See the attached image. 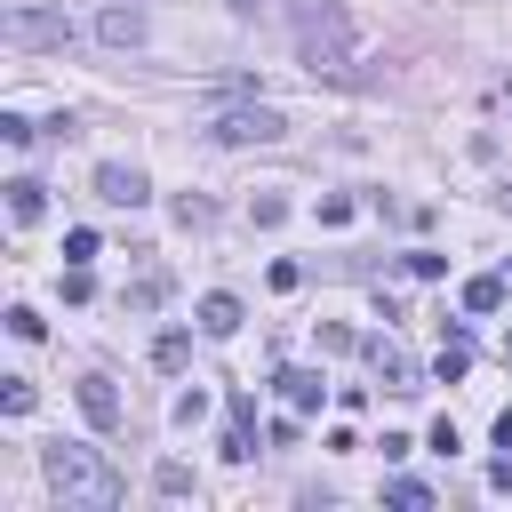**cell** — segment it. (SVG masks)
Segmentation results:
<instances>
[{"mask_svg":"<svg viewBox=\"0 0 512 512\" xmlns=\"http://www.w3.org/2000/svg\"><path fill=\"white\" fill-rule=\"evenodd\" d=\"M224 8H232V16H256V0H224Z\"/></svg>","mask_w":512,"mask_h":512,"instance_id":"4316f807","label":"cell"},{"mask_svg":"<svg viewBox=\"0 0 512 512\" xmlns=\"http://www.w3.org/2000/svg\"><path fill=\"white\" fill-rule=\"evenodd\" d=\"M152 488H160V496H192V464L160 456V464H152Z\"/></svg>","mask_w":512,"mask_h":512,"instance_id":"9a60e30c","label":"cell"},{"mask_svg":"<svg viewBox=\"0 0 512 512\" xmlns=\"http://www.w3.org/2000/svg\"><path fill=\"white\" fill-rule=\"evenodd\" d=\"M408 272H416V280H440V272H448V256H432V248H416V256H408Z\"/></svg>","mask_w":512,"mask_h":512,"instance_id":"cb8c5ba5","label":"cell"},{"mask_svg":"<svg viewBox=\"0 0 512 512\" xmlns=\"http://www.w3.org/2000/svg\"><path fill=\"white\" fill-rule=\"evenodd\" d=\"M208 216H216V208H208V200H192V192H184V200H176V224H184V232H200V224H208Z\"/></svg>","mask_w":512,"mask_h":512,"instance_id":"7402d4cb","label":"cell"},{"mask_svg":"<svg viewBox=\"0 0 512 512\" xmlns=\"http://www.w3.org/2000/svg\"><path fill=\"white\" fill-rule=\"evenodd\" d=\"M88 256H96V232L72 224V232H64V264H88Z\"/></svg>","mask_w":512,"mask_h":512,"instance_id":"d6986e66","label":"cell"},{"mask_svg":"<svg viewBox=\"0 0 512 512\" xmlns=\"http://www.w3.org/2000/svg\"><path fill=\"white\" fill-rule=\"evenodd\" d=\"M160 296H168V280H160V272H152V280H136V288H128V312H152V304H160Z\"/></svg>","mask_w":512,"mask_h":512,"instance_id":"44dd1931","label":"cell"},{"mask_svg":"<svg viewBox=\"0 0 512 512\" xmlns=\"http://www.w3.org/2000/svg\"><path fill=\"white\" fill-rule=\"evenodd\" d=\"M96 200H112V208H144V200H152V184H144V168L104 160V168H96Z\"/></svg>","mask_w":512,"mask_h":512,"instance_id":"8992f818","label":"cell"},{"mask_svg":"<svg viewBox=\"0 0 512 512\" xmlns=\"http://www.w3.org/2000/svg\"><path fill=\"white\" fill-rule=\"evenodd\" d=\"M96 296V280H88V264H64V304H88Z\"/></svg>","mask_w":512,"mask_h":512,"instance_id":"ffe728a7","label":"cell"},{"mask_svg":"<svg viewBox=\"0 0 512 512\" xmlns=\"http://www.w3.org/2000/svg\"><path fill=\"white\" fill-rule=\"evenodd\" d=\"M0 408H8V416H32V384H24V376H0Z\"/></svg>","mask_w":512,"mask_h":512,"instance_id":"e0dca14e","label":"cell"},{"mask_svg":"<svg viewBox=\"0 0 512 512\" xmlns=\"http://www.w3.org/2000/svg\"><path fill=\"white\" fill-rule=\"evenodd\" d=\"M8 328H16V336H24V344H32V336H40V328H48V320H40V312H32V304H16V312H8Z\"/></svg>","mask_w":512,"mask_h":512,"instance_id":"d4e9b609","label":"cell"},{"mask_svg":"<svg viewBox=\"0 0 512 512\" xmlns=\"http://www.w3.org/2000/svg\"><path fill=\"white\" fill-rule=\"evenodd\" d=\"M496 208H504V216H512V184H496Z\"/></svg>","mask_w":512,"mask_h":512,"instance_id":"83f0119b","label":"cell"},{"mask_svg":"<svg viewBox=\"0 0 512 512\" xmlns=\"http://www.w3.org/2000/svg\"><path fill=\"white\" fill-rule=\"evenodd\" d=\"M504 368H512V336H504Z\"/></svg>","mask_w":512,"mask_h":512,"instance_id":"f546056e","label":"cell"},{"mask_svg":"<svg viewBox=\"0 0 512 512\" xmlns=\"http://www.w3.org/2000/svg\"><path fill=\"white\" fill-rule=\"evenodd\" d=\"M144 32H152L144 8H104V16H96V40H104V48H136Z\"/></svg>","mask_w":512,"mask_h":512,"instance_id":"52a82bcc","label":"cell"},{"mask_svg":"<svg viewBox=\"0 0 512 512\" xmlns=\"http://www.w3.org/2000/svg\"><path fill=\"white\" fill-rule=\"evenodd\" d=\"M232 328H240V296H224V288L200 296V336H232Z\"/></svg>","mask_w":512,"mask_h":512,"instance_id":"9c48e42d","label":"cell"},{"mask_svg":"<svg viewBox=\"0 0 512 512\" xmlns=\"http://www.w3.org/2000/svg\"><path fill=\"white\" fill-rule=\"evenodd\" d=\"M0 136H8V144H16V152H24V144H32V136H40V128H32V120H24V112H8V120H0Z\"/></svg>","mask_w":512,"mask_h":512,"instance_id":"603a6c76","label":"cell"},{"mask_svg":"<svg viewBox=\"0 0 512 512\" xmlns=\"http://www.w3.org/2000/svg\"><path fill=\"white\" fill-rule=\"evenodd\" d=\"M496 96H504V112H512V80H504V88H496Z\"/></svg>","mask_w":512,"mask_h":512,"instance_id":"f1b7e54d","label":"cell"},{"mask_svg":"<svg viewBox=\"0 0 512 512\" xmlns=\"http://www.w3.org/2000/svg\"><path fill=\"white\" fill-rule=\"evenodd\" d=\"M80 408H88L96 432H112V424H120V392H112V376H80Z\"/></svg>","mask_w":512,"mask_h":512,"instance_id":"ba28073f","label":"cell"},{"mask_svg":"<svg viewBox=\"0 0 512 512\" xmlns=\"http://www.w3.org/2000/svg\"><path fill=\"white\" fill-rule=\"evenodd\" d=\"M360 352H368V368L384 376V392H416V360H408V344H400V336H384V328H376V336H360Z\"/></svg>","mask_w":512,"mask_h":512,"instance_id":"5b68a950","label":"cell"},{"mask_svg":"<svg viewBox=\"0 0 512 512\" xmlns=\"http://www.w3.org/2000/svg\"><path fill=\"white\" fill-rule=\"evenodd\" d=\"M440 384H464V368H472V344H464V328H448V344H440Z\"/></svg>","mask_w":512,"mask_h":512,"instance_id":"7c38bea8","label":"cell"},{"mask_svg":"<svg viewBox=\"0 0 512 512\" xmlns=\"http://www.w3.org/2000/svg\"><path fill=\"white\" fill-rule=\"evenodd\" d=\"M288 32H296V56L328 80H352V56H360V24L344 0H296L288 8Z\"/></svg>","mask_w":512,"mask_h":512,"instance_id":"7a4b0ae2","label":"cell"},{"mask_svg":"<svg viewBox=\"0 0 512 512\" xmlns=\"http://www.w3.org/2000/svg\"><path fill=\"white\" fill-rule=\"evenodd\" d=\"M248 216H256V224H264V232H272V224H280V216H288V200H280V192H256V200H248Z\"/></svg>","mask_w":512,"mask_h":512,"instance_id":"ac0fdd59","label":"cell"},{"mask_svg":"<svg viewBox=\"0 0 512 512\" xmlns=\"http://www.w3.org/2000/svg\"><path fill=\"white\" fill-rule=\"evenodd\" d=\"M320 392H328V384H320L312 368H280V400H288V408H320Z\"/></svg>","mask_w":512,"mask_h":512,"instance_id":"30bf717a","label":"cell"},{"mask_svg":"<svg viewBox=\"0 0 512 512\" xmlns=\"http://www.w3.org/2000/svg\"><path fill=\"white\" fill-rule=\"evenodd\" d=\"M384 504H408V512H424V504H432V488H424V480H384Z\"/></svg>","mask_w":512,"mask_h":512,"instance_id":"2e32d148","label":"cell"},{"mask_svg":"<svg viewBox=\"0 0 512 512\" xmlns=\"http://www.w3.org/2000/svg\"><path fill=\"white\" fill-rule=\"evenodd\" d=\"M0 40H16V48H72V16L64 8H8L0 16Z\"/></svg>","mask_w":512,"mask_h":512,"instance_id":"3957f363","label":"cell"},{"mask_svg":"<svg viewBox=\"0 0 512 512\" xmlns=\"http://www.w3.org/2000/svg\"><path fill=\"white\" fill-rule=\"evenodd\" d=\"M280 136H288V120L272 104H240V112H216L208 120V144H280Z\"/></svg>","mask_w":512,"mask_h":512,"instance_id":"277c9868","label":"cell"},{"mask_svg":"<svg viewBox=\"0 0 512 512\" xmlns=\"http://www.w3.org/2000/svg\"><path fill=\"white\" fill-rule=\"evenodd\" d=\"M40 208H48V192H40L32 176H16V184H8V216H16V224H32Z\"/></svg>","mask_w":512,"mask_h":512,"instance_id":"4fadbf2b","label":"cell"},{"mask_svg":"<svg viewBox=\"0 0 512 512\" xmlns=\"http://www.w3.org/2000/svg\"><path fill=\"white\" fill-rule=\"evenodd\" d=\"M464 312H504V280L496 272H472L464 280Z\"/></svg>","mask_w":512,"mask_h":512,"instance_id":"8fae6325","label":"cell"},{"mask_svg":"<svg viewBox=\"0 0 512 512\" xmlns=\"http://www.w3.org/2000/svg\"><path fill=\"white\" fill-rule=\"evenodd\" d=\"M488 480H496V488H512V456H504V464H496V472H488Z\"/></svg>","mask_w":512,"mask_h":512,"instance_id":"484cf974","label":"cell"},{"mask_svg":"<svg viewBox=\"0 0 512 512\" xmlns=\"http://www.w3.org/2000/svg\"><path fill=\"white\" fill-rule=\"evenodd\" d=\"M40 472H48V488L64 496V512H112L128 488H120V472L104 464V448H88V440H56V448H40Z\"/></svg>","mask_w":512,"mask_h":512,"instance_id":"6da1fadb","label":"cell"},{"mask_svg":"<svg viewBox=\"0 0 512 512\" xmlns=\"http://www.w3.org/2000/svg\"><path fill=\"white\" fill-rule=\"evenodd\" d=\"M184 360H192V336H184V328H168V336L152 344V368H168V376H176Z\"/></svg>","mask_w":512,"mask_h":512,"instance_id":"5bb4252c","label":"cell"}]
</instances>
